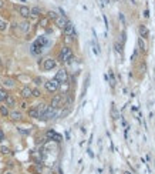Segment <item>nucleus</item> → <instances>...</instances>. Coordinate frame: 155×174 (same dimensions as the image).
Wrapping results in <instances>:
<instances>
[{
  "mask_svg": "<svg viewBox=\"0 0 155 174\" xmlns=\"http://www.w3.org/2000/svg\"><path fill=\"white\" fill-rule=\"evenodd\" d=\"M48 44V40H47V37L46 36H41L39 37L34 43L32 44V53L33 54H36V56H39L43 53V50H44V47Z\"/></svg>",
  "mask_w": 155,
  "mask_h": 174,
  "instance_id": "1",
  "label": "nucleus"
},
{
  "mask_svg": "<svg viewBox=\"0 0 155 174\" xmlns=\"http://www.w3.org/2000/svg\"><path fill=\"white\" fill-rule=\"evenodd\" d=\"M56 60L54 59H46L44 60V63H43V69L46 70V71H48V70H53L54 67H56Z\"/></svg>",
  "mask_w": 155,
  "mask_h": 174,
  "instance_id": "6",
  "label": "nucleus"
},
{
  "mask_svg": "<svg viewBox=\"0 0 155 174\" xmlns=\"http://www.w3.org/2000/svg\"><path fill=\"white\" fill-rule=\"evenodd\" d=\"M138 46H140V49L142 50V51H145L147 50V44H145V42H144V39H138Z\"/></svg>",
  "mask_w": 155,
  "mask_h": 174,
  "instance_id": "21",
  "label": "nucleus"
},
{
  "mask_svg": "<svg viewBox=\"0 0 155 174\" xmlns=\"http://www.w3.org/2000/svg\"><path fill=\"white\" fill-rule=\"evenodd\" d=\"M46 109H47V106H46L44 103H41V104H39V106H37V110H39V116H41V114L46 111ZM39 119H40V117H39Z\"/></svg>",
  "mask_w": 155,
  "mask_h": 174,
  "instance_id": "20",
  "label": "nucleus"
},
{
  "mask_svg": "<svg viewBox=\"0 0 155 174\" xmlns=\"http://www.w3.org/2000/svg\"><path fill=\"white\" fill-rule=\"evenodd\" d=\"M0 114H1V116H4V117H7V116L10 114V111H9L7 106H0Z\"/></svg>",
  "mask_w": 155,
  "mask_h": 174,
  "instance_id": "17",
  "label": "nucleus"
},
{
  "mask_svg": "<svg viewBox=\"0 0 155 174\" xmlns=\"http://www.w3.org/2000/svg\"><path fill=\"white\" fill-rule=\"evenodd\" d=\"M58 87H60V84H58V82H57L56 79L48 80V82L46 83V90H47L48 93H56V91L58 90Z\"/></svg>",
  "mask_w": 155,
  "mask_h": 174,
  "instance_id": "5",
  "label": "nucleus"
},
{
  "mask_svg": "<svg viewBox=\"0 0 155 174\" xmlns=\"http://www.w3.org/2000/svg\"><path fill=\"white\" fill-rule=\"evenodd\" d=\"M54 79L58 82V84H64V83H67V80H68V74H67V71H66L64 69H61V70L57 71V74H56Z\"/></svg>",
  "mask_w": 155,
  "mask_h": 174,
  "instance_id": "3",
  "label": "nucleus"
},
{
  "mask_svg": "<svg viewBox=\"0 0 155 174\" xmlns=\"http://www.w3.org/2000/svg\"><path fill=\"white\" fill-rule=\"evenodd\" d=\"M29 117H32V119H39V110H37V107H32L30 110H29Z\"/></svg>",
  "mask_w": 155,
  "mask_h": 174,
  "instance_id": "16",
  "label": "nucleus"
},
{
  "mask_svg": "<svg viewBox=\"0 0 155 174\" xmlns=\"http://www.w3.org/2000/svg\"><path fill=\"white\" fill-rule=\"evenodd\" d=\"M124 174H134V173H131V171H124Z\"/></svg>",
  "mask_w": 155,
  "mask_h": 174,
  "instance_id": "35",
  "label": "nucleus"
},
{
  "mask_svg": "<svg viewBox=\"0 0 155 174\" xmlns=\"http://www.w3.org/2000/svg\"><path fill=\"white\" fill-rule=\"evenodd\" d=\"M46 136H47V138H51V140H54V141H61V136L57 134L56 131H53V130H48Z\"/></svg>",
  "mask_w": 155,
  "mask_h": 174,
  "instance_id": "9",
  "label": "nucleus"
},
{
  "mask_svg": "<svg viewBox=\"0 0 155 174\" xmlns=\"http://www.w3.org/2000/svg\"><path fill=\"white\" fill-rule=\"evenodd\" d=\"M6 29H7V23H6L4 20L0 19V32H4Z\"/></svg>",
  "mask_w": 155,
  "mask_h": 174,
  "instance_id": "25",
  "label": "nucleus"
},
{
  "mask_svg": "<svg viewBox=\"0 0 155 174\" xmlns=\"http://www.w3.org/2000/svg\"><path fill=\"white\" fill-rule=\"evenodd\" d=\"M57 109H53V107H50V106H47V109H46V111L40 116V119L41 120H50V119H53L54 116H56V111Z\"/></svg>",
  "mask_w": 155,
  "mask_h": 174,
  "instance_id": "4",
  "label": "nucleus"
},
{
  "mask_svg": "<svg viewBox=\"0 0 155 174\" xmlns=\"http://www.w3.org/2000/svg\"><path fill=\"white\" fill-rule=\"evenodd\" d=\"M9 116H10V119H11V120H14V121H17V120H21V119H23V114H21L20 111H17V110H13Z\"/></svg>",
  "mask_w": 155,
  "mask_h": 174,
  "instance_id": "13",
  "label": "nucleus"
},
{
  "mask_svg": "<svg viewBox=\"0 0 155 174\" xmlns=\"http://www.w3.org/2000/svg\"><path fill=\"white\" fill-rule=\"evenodd\" d=\"M4 103H6V106H7V107H13V106L16 104V100H14V97H13V96H10V94H9V96L6 97Z\"/></svg>",
  "mask_w": 155,
  "mask_h": 174,
  "instance_id": "15",
  "label": "nucleus"
},
{
  "mask_svg": "<svg viewBox=\"0 0 155 174\" xmlns=\"http://www.w3.org/2000/svg\"><path fill=\"white\" fill-rule=\"evenodd\" d=\"M63 30H64V34H66V36H73V34H74V26H73L70 22L66 24V27H64Z\"/></svg>",
  "mask_w": 155,
  "mask_h": 174,
  "instance_id": "12",
  "label": "nucleus"
},
{
  "mask_svg": "<svg viewBox=\"0 0 155 174\" xmlns=\"http://www.w3.org/2000/svg\"><path fill=\"white\" fill-rule=\"evenodd\" d=\"M138 32H140V36H141V39H147V37H148V34H150V32H148V27H147L145 24H141V26H140V29H138Z\"/></svg>",
  "mask_w": 155,
  "mask_h": 174,
  "instance_id": "11",
  "label": "nucleus"
},
{
  "mask_svg": "<svg viewBox=\"0 0 155 174\" xmlns=\"http://www.w3.org/2000/svg\"><path fill=\"white\" fill-rule=\"evenodd\" d=\"M19 13H20L21 17L27 19V17L30 16V9H29L27 6H20V7H19Z\"/></svg>",
  "mask_w": 155,
  "mask_h": 174,
  "instance_id": "10",
  "label": "nucleus"
},
{
  "mask_svg": "<svg viewBox=\"0 0 155 174\" xmlns=\"http://www.w3.org/2000/svg\"><path fill=\"white\" fill-rule=\"evenodd\" d=\"M20 29H21L23 32H29V29H30V24H29L27 22H24V23H21V24H20Z\"/></svg>",
  "mask_w": 155,
  "mask_h": 174,
  "instance_id": "23",
  "label": "nucleus"
},
{
  "mask_svg": "<svg viewBox=\"0 0 155 174\" xmlns=\"http://www.w3.org/2000/svg\"><path fill=\"white\" fill-rule=\"evenodd\" d=\"M114 47H115V50L118 53H122V44H119L118 42H115V43H114Z\"/></svg>",
  "mask_w": 155,
  "mask_h": 174,
  "instance_id": "28",
  "label": "nucleus"
},
{
  "mask_svg": "<svg viewBox=\"0 0 155 174\" xmlns=\"http://www.w3.org/2000/svg\"><path fill=\"white\" fill-rule=\"evenodd\" d=\"M48 19H54V20H56V19H57V14H56L54 11H50V13H48Z\"/></svg>",
  "mask_w": 155,
  "mask_h": 174,
  "instance_id": "31",
  "label": "nucleus"
},
{
  "mask_svg": "<svg viewBox=\"0 0 155 174\" xmlns=\"http://www.w3.org/2000/svg\"><path fill=\"white\" fill-rule=\"evenodd\" d=\"M0 153H1V154H10V148L6 147V146H1V147H0Z\"/></svg>",
  "mask_w": 155,
  "mask_h": 174,
  "instance_id": "24",
  "label": "nucleus"
},
{
  "mask_svg": "<svg viewBox=\"0 0 155 174\" xmlns=\"http://www.w3.org/2000/svg\"><path fill=\"white\" fill-rule=\"evenodd\" d=\"M3 84H4L6 87H14V84H16V82H14L13 79H4Z\"/></svg>",
  "mask_w": 155,
  "mask_h": 174,
  "instance_id": "18",
  "label": "nucleus"
},
{
  "mask_svg": "<svg viewBox=\"0 0 155 174\" xmlns=\"http://www.w3.org/2000/svg\"><path fill=\"white\" fill-rule=\"evenodd\" d=\"M6 174H11V173H6Z\"/></svg>",
  "mask_w": 155,
  "mask_h": 174,
  "instance_id": "36",
  "label": "nucleus"
},
{
  "mask_svg": "<svg viewBox=\"0 0 155 174\" xmlns=\"http://www.w3.org/2000/svg\"><path fill=\"white\" fill-rule=\"evenodd\" d=\"M54 22H56V24H57L60 29H64V27H66V24L68 23V20H67L64 16H57V19H56Z\"/></svg>",
  "mask_w": 155,
  "mask_h": 174,
  "instance_id": "8",
  "label": "nucleus"
},
{
  "mask_svg": "<svg viewBox=\"0 0 155 174\" xmlns=\"http://www.w3.org/2000/svg\"><path fill=\"white\" fill-rule=\"evenodd\" d=\"M30 16H34V17L40 16V9H39V7H34V9H32V10H30Z\"/></svg>",
  "mask_w": 155,
  "mask_h": 174,
  "instance_id": "22",
  "label": "nucleus"
},
{
  "mask_svg": "<svg viewBox=\"0 0 155 174\" xmlns=\"http://www.w3.org/2000/svg\"><path fill=\"white\" fill-rule=\"evenodd\" d=\"M34 83H36L37 86H39V84H41V79H39V77H37V79H34Z\"/></svg>",
  "mask_w": 155,
  "mask_h": 174,
  "instance_id": "33",
  "label": "nucleus"
},
{
  "mask_svg": "<svg viewBox=\"0 0 155 174\" xmlns=\"http://www.w3.org/2000/svg\"><path fill=\"white\" fill-rule=\"evenodd\" d=\"M61 101H63V96H61V94H56V96L51 98V104H50V107H53V109H58V107L61 106Z\"/></svg>",
  "mask_w": 155,
  "mask_h": 174,
  "instance_id": "7",
  "label": "nucleus"
},
{
  "mask_svg": "<svg viewBox=\"0 0 155 174\" xmlns=\"http://www.w3.org/2000/svg\"><path fill=\"white\" fill-rule=\"evenodd\" d=\"M137 57H138V50H134L132 57H131V61H135V60H137Z\"/></svg>",
  "mask_w": 155,
  "mask_h": 174,
  "instance_id": "30",
  "label": "nucleus"
},
{
  "mask_svg": "<svg viewBox=\"0 0 155 174\" xmlns=\"http://www.w3.org/2000/svg\"><path fill=\"white\" fill-rule=\"evenodd\" d=\"M111 114H113V119H118V113H117V109H115L114 104H113V107H111Z\"/></svg>",
  "mask_w": 155,
  "mask_h": 174,
  "instance_id": "27",
  "label": "nucleus"
},
{
  "mask_svg": "<svg viewBox=\"0 0 155 174\" xmlns=\"http://www.w3.org/2000/svg\"><path fill=\"white\" fill-rule=\"evenodd\" d=\"M20 94H21V97H23V98H29V97H30V96H32V88H30V87H23V88H21V91H20Z\"/></svg>",
  "mask_w": 155,
  "mask_h": 174,
  "instance_id": "14",
  "label": "nucleus"
},
{
  "mask_svg": "<svg viewBox=\"0 0 155 174\" xmlns=\"http://www.w3.org/2000/svg\"><path fill=\"white\" fill-rule=\"evenodd\" d=\"M71 59H73V50H71L70 47L64 46V47L61 49V51H60L58 60H60L61 63H68V61H70Z\"/></svg>",
  "mask_w": 155,
  "mask_h": 174,
  "instance_id": "2",
  "label": "nucleus"
},
{
  "mask_svg": "<svg viewBox=\"0 0 155 174\" xmlns=\"http://www.w3.org/2000/svg\"><path fill=\"white\" fill-rule=\"evenodd\" d=\"M7 96H9V94H7L4 90H1V88H0V101H4Z\"/></svg>",
  "mask_w": 155,
  "mask_h": 174,
  "instance_id": "26",
  "label": "nucleus"
},
{
  "mask_svg": "<svg viewBox=\"0 0 155 174\" xmlns=\"http://www.w3.org/2000/svg\"><path fill=\"white\" fill-rule=\"evenodd\" d=\"M4 140V133H3V130H0V143Z\"/></svg>",
  "mask_w": 155,
  "mask_h": 174,
  "instance_id": "32",
  "label": "nucleus"
},
{
  "mask_svg": "<svg viewBox=\"0 0 155 174\" xmlns=\"http://www.w3.org/2000/svg\"><path fill=\"white\" fill-rule=\"evenodd\" d=\"M108 77H110V84L111 87H115V79H114V74L111 70H108Z\"/></svg>",
  "mask_w": 155,
  "mask_h": 174,
  "instance_id": "19",
  "label": "nucleus"
},
{
  "mask_svg": "<svg viewBox=\"0 0 155 174\" xmlns=\"http://www.w3.org/2000/svg\"><path fill=\"white\" fill-rule=\"evenodd\" d=\"M32 96H34V97H40V96H41V93H40L39 88H34V90H32Z\"/></svg>",
  "mask_w": 155,
  "mask_h": 174,
  "instance_id": "29",
  "label": "nucleus"
},
{
  "mask_svg": "<svg viewBox=\"0 0 155 174\" xmlns=\"http://www.w3.org/2000/svg\"><path fill=\"white\" fill-rule=\"evenodd\" d=\"M21 109H27V103H26V101L21 103Z\"/></svg>",
  "mask_w": 155,
  "mask_h": 174,
  "instance_id": "34",
  "label": "nucleus"
}]
</instances>
